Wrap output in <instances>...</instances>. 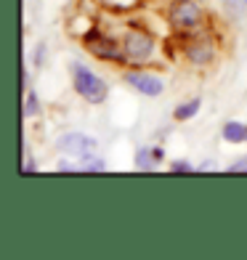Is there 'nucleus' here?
Returning <instances> with one entry per match:
<instances>
[{"label":"nucleus","mask_w":247,"mask_h":260,"mask_svg":"<svg viewBox=\"0 0 247 260\" xmlns=\"http://www.w3.org/2000/svg\"><path fill=\"white\" fill-rule=\"evenodd\" d=\"M72 80H75V90H77L85 101L101 104L104 99H107V82H104L99 75H93L90 69L75 67V69H72Z\"/></svg>","instance_id":"1"},{"label":"nucleus","mask_w":247,"mask_h":260,"mask_svg":"<svg viewBox=\"0 0 247 260\" xmlns=\"http://www.w3.org/2000/svg\"><path fill=\"white\" fill-rule=\"evenodd\" d=\"M56 146L69 157H77V159H93L96 157V149L99 144L85 133H64L61 138L56 141Z\"/></svg>","instance_id":"2"},{"label":"nucleus","mask_w":247,"mask_h":260,"mask_svg":"<svg viewBox=\"0 0 247 260\" xmlns=\"http://www.w3.org/2000/svg\"><path fill=\"white\" fill-rule=\"evenodd\" d=\"M199 19H202V11L194 0H175L170 6V21L173 27L178 29H194L199 24Z\"/></svg>","instance_id":"3"},{"label":"nucleus","mask_w":247,"mask_h":260,"mask_svg":"<svg viewBox=\"0 0 247 260\" xmlns=\"http://www.w3.org/2000/svg\"><path fill=\"white\" fill-rule=\"evenodd\" d=\"M122 48L133 61H144V58H149L151 51H155V40H151V35H146L144 29H131L125 35Z\"/></svg>","instance_id":"4"},{"label":"nucleus","mask_w":247,"mask_h":260,"mask_svg":"<svg viewBox=\"0 0 247 260\" xmlns=\"http://www.w3.org/2000/svg\"><path fill=\"white\" fill-rule=\"evenodd\" d=\"M131 85L138 90V93H144V96H160L162 93V80L155 77V75H146V72H131L125 77Z\"/></svg>","instance_id":"5"},{"label":"nucleus","mask_w":247,"mask_h":260,"mask_svg":"<svg viewBox=\"0 0 247 260\" xmlns=\"http://www.w3.org/2000/svg\"><path fill=\"white\" fill-rule=\"evenodd\" d=\"M90 51L96 53V56H101V58H117L120 56V48H117V43L114 40H109V38H90Z\"/></svg>","instance_id":"6"},{"label":"nucleus","mask_w":247,"mask_h":260,"mask_svg":"<svg viewBox=\"0 0 247 260\" xmlns=\"http://www.w3.org/2000/svg\"><path fill=\"white\" fill-rule=\"evenodd\" d=\"M223 138L229 141V144H247V125L244 122H226L223 125Z\"/></svg>","instance_id":"7"},{"label":"nucleus","mask_w":247,"mask_h":260,"mask_svg":"<svg viewBox=\"0 0 247 260\" xmlns=\"http://www.w3.org/2000/svg\"><path fill=\"white\" fill-rule=\"evenodd\" d=\"M186 53H189L192 61L205 64V61H210V56H213V48H210V43H207V40H199V43H189Z\"/></svg>","instance_id":"8"},{"label":"nucleus","mask_w":247,"mask_h":260,"mask_svg":"<svg viewBox=\"0 0 247 260\" xmlns=\"http://www.w3.org/2000/svg\"><path fill=\"white\" fill-rule=\"evenodd\" d=\"M199 109V99L189 101V104H181L178 109H175V120H189V117Z\"/></svg>","instance_id":"9"},{"label":"nucleus","mask_w":247,"mask_h":260,"mask_svg":"<svg viewBox=\"0 0 247 260\" xmlns=\"http://www.w3.org/2000/svg\"><path fill=\"white\" fill-rule=\"evenodd\" d=\"M24 114H38V99H35V93H29L27 96V104H24Z\"/></svg>","instance_id":"10"},{"label":"nucleus","mask_w":247,"mask_h":260,"mask_svg":"<svg viewBox=\"0 0 247 260\" xmlns=\"http://www.w3.org/2000/svg\"><path fill=\"white\" fill-rule=\"evenodd\" d=\"M194 168L189 162H173V173H192Z\"/></svg>","instance_id":"11"},{"label":"nucleus","mask_w":247,"mask_h":260,"mask_svg":"<svg viewBox=\"0 0 247 260\" xmlns=\"http://www.w3.org/2000/svg\"><path fill=\"white\" fill-rule=\"evenodd\" d=\"M229 173H247V157L239 159V162H234L231 168H229Z\"/></svg>","instance_id":"12"},{"label":"nucleus","mask_w":247,"mask_h":260,"mask_svg":"<svg viewBox=\"0 0 247 260\" xmlns=\"http://www.w3.org/2000/svg\"><path fill=\"white\" fill-rule=\"evenodd\" d=\"M244 3H247V0H244Z\"/></svg>","instance_id":"13"}]
</instances>
